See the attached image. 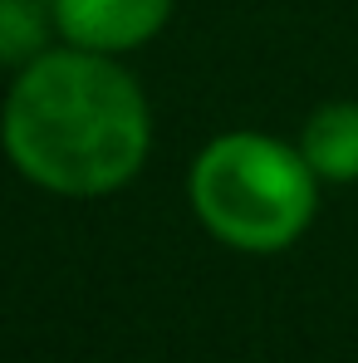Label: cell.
Instances as JSON below:
<instances>
[{
	"mask_svg": "<svg viewBox=\"0 0 358 363\" xmlns=\"http://www.w3.org/2000/svg\"><path fill=\"white\" fill-rule=\"evenodd\" d=\"M196 216L236 250H280L314 216V167L304 152L260 138L231 133L216 138L191 167Z\"/></svg>",
	"mask_w": 358,
	"mask_h": 363,
	"instance_id": "obj_2",
	"label": "cell"
},
{
	"mask_svg": "<svg viewBox=\"0 0 358 363\" xmlns=\"http://www.w3.org/2000/svg\"><path fill=\"white\" fill-rule=\"evenodd\" d=\"M147 143L152 123L138 84L94 50L40 55L5 104L10 162L64 196H99L133 182Z\"/></svg>",
	"mask_w": 358,
	"mask_h": 363,
	"instance_id": "obj_1",
	"label": "cell"
},
{
	"mask_svg": "<svg viewBox=\"0 0 358 363\" xmlns=\"http://www.w3.org/2000/svg\"><path fill=\"white\" fill-rule=\"evenodd\" d=\"M55 25V0H0V64H35Z\"/></svg>",
	"mask_w": 358,
	"mask_h": 363,
	"instance_id": "obj_5",
	"label": "cell"
},
{
	"mask_svg": "<svg viewBox=\"0 0 358 363\" xmlns=\"http://www.w3.org/2000/svg\"><path fill=\"white\" fill-rule=\"evenodd\" d=\"M172 0H55V25L74 50L118 55L167 25Z\"/></svg>",
	"mask_w": 358,
	"mask_h": 363,
	"instance_id": "obj_3",
	"label": "cell"
},
{
	"mask_svg": "<svg viewBox=\"0 0 358 363\" xmlns=\"http://www.w3.org/2000/svg\"><path fill=\"white\" fill-rule=\"evenodd\" d=\"M304 162L314 177L354 182L358 177V104H329L304 128Z\"/></svg>",
	"mask_w": 358,
	"mask_h": 363,
	"instance_id": "obj_4",
	"label": "cell"
}]
</instances>
